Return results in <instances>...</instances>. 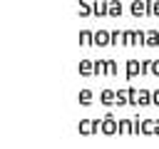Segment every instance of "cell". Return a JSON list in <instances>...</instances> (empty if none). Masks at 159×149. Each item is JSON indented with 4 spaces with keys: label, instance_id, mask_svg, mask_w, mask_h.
<instances>
[{
    "label": "cell",
    "instance_id": "cell-8",
    "mask_svg": "<svg viewBox=\"0 0 159 149\" xmlns=\"http://www.w3.org/2000/svg\"><path fill=\"white\" fill-rule=\"evenodd\" d=\"M137 74H142V62L139 60H127V77L134 79Z\"/></svg>",
    "mask_w": 159,
    "mask_h": 149
},
{
    "label": "cell",
    "instance_id": "cell-12",
    "mask_svg": "<svg viewBox=\"0 0 159 149\" xmlns=\"http://www.w3.org/2000/svg\"><path fill=\"white\" fill-rule=\"evenodd\" d=\"M92 97H94V94H92V89H87V87L80 89V94H77V99H80L82 107H89V104H92Z\"/></svg>",
    "mask_w": 159,
    "mask_h": 149
},
{
    "label": "cell",
    "instance_id": "cell-2",
    "mask_svg": "<svg viewBox=\"0 0 159 149\" xmlns=\"http://www.w3.org/2000/svg\"><path fill=\"white\" fill-rule=\"evenodd\" d=\"M119 132V119L114 114H104L102 117V134H117Z\"/></svg>",
    "mask_w": 159,
    "mask_h": 149
},
{
    "label": "cell",
    "instance_id": "cell-19",
    "mask_svg": "<svg viewBox=\"0 0 159 149\" xmlns=\"http://www.w3.org/2000/svg\"><path fill=\"white\" fill-rule=\"evenodd\" d=\"M147 2H149V15L159 17V0H147Z\"/></svg>",
    "mask_w": 159,
    "mask_h": 149
},
{
    "label": "cell",
    "instance_id": "cell-11",
    "mask_svg": "<svg viewBox=\"0 0 159 149\" xmlns=\"http://www.w3.org/2000/svg\"><path fill=\"white\" fill-rule=\"evenodd\" d=\"M119 134H134V117L119 119Z\"/></svg>",
    "mask_w": 159,
    "mask_h": 149
},
{
    "label": "cell",
    "instance_id": "cell-1",
    "mask_svg": "<svg viewBox=\"0 0 159 149\" xmlns=\"http://www.w3.org/2000/svg\"><path fill=\"white\" fill-rule=\"evenodd\" d=\"M77 132L80 134H97V132H102V119H80Z\"/></svg>",
    "mask_w": 159,
    "mask_h": 149
},
{
    "label": "cell",
    "instance_id": "cell-7",
    "mask_svg": "<svg viewBox=\"0 0 159 149\" xmlns=\"http://www.w3.org/2000/svg\"><path fill=\"white\" fill-rule=\"evenodd\" d=\"M77 12H80V17H89V15H94V0H80Z\"/></svg>",
    "mask_w": 159,
    "mask_h": 149
},
{
    "label": "cell",
    "instance_id": "cell-17",
    "mask_svg": "<svg viewBox=\"0 0 159 149\" xmlns=\"http://www.w3.org/2000/svg\"><path fill=\"white\" fill-rule=\"evenodd\" d=\"M104 74H109V77L117 74V62L114 60H104Z\"/></svg>",
    "mask_w": 159,
    "mask_h": 149
},
{
    "label": "cell",
    "instance_id": "cell-20",
    "mask_svg": "<svg viewBox=\"0 0 159 149\" xmlns=\"http://www.w3.org/2000/svg\"><path fill=\"white\" fill-rule=\"evenodd\" d=\"M94 74H104V60H94Z\"/></svg>",
    "mask_w": 159,
    "mask_h": 149
},
{
    "label": "cell",
    "instance_id": "cell-13",
    "mask_svg": "<svg viewBox=\"0 0 159 149\" xmlns=\"http://www.w3.org/2000/svg\"><path fill=\"white\" fill-rule=\"evenodd\" d=\"M144 104H152V92L149 89H139L137 92V107H144Z\"/></svg>",
    "mask_w": 159,
    "mask_h": 149
},
{
    "label": "cell",
    "instance_id": "cell-10",
    "mask_svg": "<svg viewBox=\"0 0 159 149\" xmlns=\"http://www.w3.org/2000/svg\"><path fill=\"white\" fill-rule=\"evenodd\" d=\"M94 15L97 17L109 15V0H94Z\"/></svg>",
    "mask_w": 159,
    "mask_h": 149
},
{
    "label": "cell",
    "instance_id": "cell-24",
    "mask_svg": "<svg viewBox=\"0 0 159 149\" xmlns=\"http://www.w3.org/2000/svg\"><path fill=\"white\" fill-rule=\"evenodd\" d=\"M152 104H157V107H159V89H154V92H152Z\"/></svg>",
    "mask_w": 159,
    "mask_h": 149
},
{
    "label": "cell",
    "instance_id": "cell-15",
    "mask_svg": "<svg viewBox=\"0 0 159 149\" xmlns=\"http://www.w3.org/2000/svg\"><path fill=\"white\" fill-rule=\"evenodd\" d=\"M147 45L159 47V30H147Z\"/></svg>",
    "mask_w": 159,
    "mask_h": 149
},
{
    "label": "cell",
    "instance_id": "cell-6",
    "mask_svg": "<svg viewBox=\"0 0 159 149\" xmlns=\"http://www.w3.org/2000/svg\"><path fill=\"white\" fill-rule=\"evenodd\" d=\"M122 45H139V30H122Z\"/></svg>",
    "mask_w": 159,
    "mask_h": 149
},
{
    "label": "cell",
    "instance_id": "cell-16",
    "mask_svg": "<svg viewBox=\"0 0 159 149\" xmlns=\"http://www.w3.org/2000/svg\"><path fill=\"white\" fill-rule=\"evenodd\" d=\"M122 15V2L119 0H109V17H119Z\"/></svg>",
    "mask_w": 159,
    "mask_h": 149
},
{
    "label": "cell",
    "instance_id": "cell-14",
    "mask_svg": "<svg viewBox=\"0 0 159 149\" xmlns=\"http://www.w3.org/2000/svg\"><path fill=\"white\" fill-rule=\"evenodd\" d=\"M80 45H94V32L92 30H80Z\"/></svg>",
    "mask_w": 159,
    "mask_h": 149
},
{
    "label": "cell",
    "instance_id": "cell-3",
    "mask_svg": "<svg viewBox=\"0 0 159 149\" xmlns=\"http://www.w3.org/2000/svg\"><path fill=\"white\" fill-rule=\"evenodd\" d=\"M94 45H97V47L112 45V30H97V32H94Z\"/></svg>",
    "mask_w": 159,
    "mask_h": 149
},
{
    "label": "cell",
    "instance_id": "cell-21",
    "mask_svg": "<svg viewBox=\"0 0 159 149\" xmlns=\"http://www.w3.org/2000/svg\"><path fill=\"white\" fill-rule=\"evenodd\" d=\"M112 45H122V32L119 30H112Z\"/></svg>",
    "mask_w": 159,
    "mask_h": 149
},
{
    "label": "cell",
    "instance_id": "cell-9",
    "mask_svg": "<svg viewBox=\"0 0 159 149\" xmlns=\"http://www.w3.org/2000/svg\"><path fill=\"white\" fill-rule=\"evenodd\" d=\"M99 102L102 104H117V89H102L99 92Z\"/></svg>",
    "mask_w": 159,
    "mask_h": 149
},
{
    "label": "cell",
    "instance_id": "cell-23",
    "mask_svg": "<svg viewBox=\"0 0 159 149\" xmlns=\"http://www.w3.org/2000/svg\"><path fill=\"white\" fill-rule=\"evenodd\" d=\"M149 67H152V60H142V74H147Z\"/></svg>",
    "mask_w": 159,
    "mask_h": 149
},
{
    "label": "cell",
    "instance_id": "cell-5",
    "mask_svg": "<svg viewBox=\"0 0 159 149\" xmlns=\"http://www.w3.org/2000/svg\"><path fill=\"white\" fill-rule=\"evenodd\" d=\"M77 72H80L82 77H92V74H94V60H80Z\"/></svg>",
    "mask_w": 159,
    "mask_h": 149
},
{
    "label": "cell",
    "instance_id": "cell-22",
    "mask_svg": "<svg viewBox=\"0 0 159 149\" xmlns=\"http://www.w3.org/2000/svg\"><path fill=\"white\" fill-rule=\"evenodd\" d=\"M149 72H152L154 77H159V60H152V67H149Z\"/></svg>",
    "mask_w": 159,
    "mask_h": 149
},
{
    "label": "cell",
    "instance_id": "cell-18",
    "mask_svg": "<svg viewBox=\"0 0 159 149\" xmlns=\"http://www.w3.org/2000/svg\"><path fill=\"white\" fill-rule=\"evenodd\" d=\"M117 104H129V89H117Z\"/></svg>",
    "mask_w": 159,
    "mask_h": 149
},
{
    "label": "cell",
    "instance_id": "cell-4",
    "mask_svg": "<svg viewBox=\"0 0 159 149\" xmlns=\"http://www.w3.org/2000/svg\"><path fill=\"white\" fill-rule=\"evenodd\" d=\"M132 15H134V17L149 15V2H147V0H134V2H132Z\"/></svg>",
    "mask_w": 159,
    "mask_h": 149
}]
</instances>
